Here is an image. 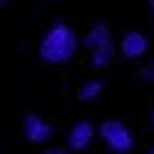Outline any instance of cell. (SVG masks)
<instances>
[{
	"mask_svg": "<svg viewBox=\"0 0 154 154\" xmlns=\"http://www.w3.org/2000/svg\"><path fill=\"white\" fill-rule=\"evenodd\" d=\"M100 92H103V81H87L81 89H79V100H84V103H89V100H97L100 97Z\"/></svg>",
	"mask_w": 154,
	"mask_h": 154,
	"instance_id": "ba28073f",
	"label": "cell"
},
{
	"mask_svg": "<svg viewBox=\"0 0 154 154\" xmlns=\"http://www.w3.org/2000/svg\"><path fill=\"white\" fill-rule=\"evenodd\" d=\"M106 43H111V27H108V24H103V22L92 24V30L84 35V49L95 51L97 46H106Z\"/></svg>",
	"mask_w": 154,
	"mask_h": 154,
	"instance_id": "8992f818",
	"label": "cell"
},
{
	"mask_svg": "<svg viewBox=\"0 0 154 154\" xmlns=\"http://www.w3.org/2000/svg\"><path fill=\"white\" fill-rule=\"evenodd\" d=\"M114 43H106V46H97L95 51H92V65L95 68H106L111 60H114Z\"/></svg>",
	"mask_w": 154,
	"mask_h": 154,
	"instance_id": "52a82bcc",
	"label": "cell"
},
{
	"mask_svg": "<svg viewBox=\"0 0 154 154\" xmlns=\"http://www.w3.org/2000/svg\"><path fill=\"white\" fill-rule=\"evenodd\" d=\"M152 122H154V108H152Z\"/></svg>",
	"mask_w": 154,
	"mask_h": 154,
	"instance_id": "5bb4252c",
	"label": "cell"
},
{
	"mask_svg": "<svg viewBox=\"0 0 154 154\" xmlns=\"http://www.w3.org/2000/svg\"><path fill=\"white\" fill-rule=\"evenodd\" d=\"M43 154H68V152H65V149H46Z\"/></svg>",
	"mask_w": 154,
	"mask_h": 154,
	"instance_id": "30bf717a",
	"label": "cell"
},
{
	"mask_svg": "<svg viewBox=\"0 0 154 154\" xmlns=\"http://www.w3.org/2000/svg\"><path fill=\"white\" fill-rule=\"evenodd\" d=\"M5 3H8V0H0V5H5Z\"/></svg>",
	"mask_w": 154,
	"mask_h": 154,
	"instance_id": "7c38bea8",
	"label": "cell"
},
{
	"mask_svg": "<svg viewBox=\"0 0 154 154\" xmlns=\"http://www.w3.org/2000/svg\"><path fill=\"white\" fill-rule=\"evenodd\" d=\"M141 79H146V81H154V68H141Z\"/></svg>",
	"mask_w": 154,
	"mask_h": 154,
	"instance_id": "9c48e42d",
	"label": "cell"
},
{
	"mask_svg": "<svg viewBox=\"0 0 154 154\" xmlns=\"http://www.w3.org/2000/svg\"><path fill=\"white\" fill-rule=\"evenodd\" d=\"M22 127H24V138L30 143H43V141L51 138V125L46 119L35 116V114H27L24 122H22Z\"/></svg>",
	"mask_w": 154,
	"mask_h": 154,
	"instance_id": "5b68a950",
	"label": "cell"
},
{
	"mask_svg": "<svg viewBox=\"0 0 154 154\" xmlns=\"http://www.w3.org/2000/svg\"><path fill=\"white\" fill-rule=\"evenodd\" d=\"M97 135L106 141L108 149H114L116 154H127L133 149V130H130L125 122H119V119L103 122V125L97 127Z\"/></svg>",
	"mask_w": 154,
	"mask_h": 154,
	"instance_id": "7a4b0ae2",
	"label": "cell"
},
{
	"mask_svg": "<svg viewBox=\"0 0 154 154\" xmlns=\"http://www.w3.org/2000/svg\"><path fill=\"white\" fill-rule=\"evenodd\" d=\"M119 51H122L127 60H141V57L149 51V38H146L143 32H138V30L125 32L122 41H119Z\"/></svg>",
	"mask_w": 154,
	"mask_h": 154,
	"instance_id": "277c9868",
	"label": "cell"
},
{
	"mask_svg": "<svg viewBox=\"0 0 154 154\" xmlns=\"http://www.w3.org/2000/svg\"><path fill=\"white\" fill-rule=\"evenodd\" d=\"M38 51H41V60H43V62L62 65V62H68V60L76 57V51H79V35H76V30H73L70 24L54 22V24L43 32Z\"/></svg>",
	"mask_w": 154,
	"mask_h": 154,
	"instance_id": "6da1fadb",
	"label": "cell"
},
{
	"mask_svg": "<svg viewBox=\"0 0 154 154\" xmlns=\"http://www.w3.org/2000/svg\"><path fill=\"white\" fill-rule=\"evenodd\" d=\"M149 154H154V146H152V149H149Z\"/></svg>",
	"mask_w": 154,
	"mask_h": 154,
	"instance_id": "4fadbf2b",
	"label": "cell"
},
{
	"mask_svg": "<svg viewBox=\"0 0 154 154\" xmlns=\"http://www.w3.org/2000/svg\"><path fill=\"white\" fill-rule=\"evenodd\" d=\"M149 8H152V14H154V0H149Z\"/></svg>",
	"mask_w": 154,
	"mask_h": 154,
	"instance_id": "8fae6325",
	"label": "cell"
},
{
	"mask_svg": "<svg viewBox=\"0 0 154 154\" xmlns=\"http://www.w3.org/2000/svg\"><path fill=\"white\" fill-rule=\"evenodd\" d=\"M95 135H97V127H95L92 122L81 119V122H76V125L70 127V133H68V149H70V152H84V149L95 141Z\"/></svg>",
	"mask_w": 154,
	"mask_h": 154,
	"instance_id": "3957f363",
	"label": "cell"
}]
</instances>
